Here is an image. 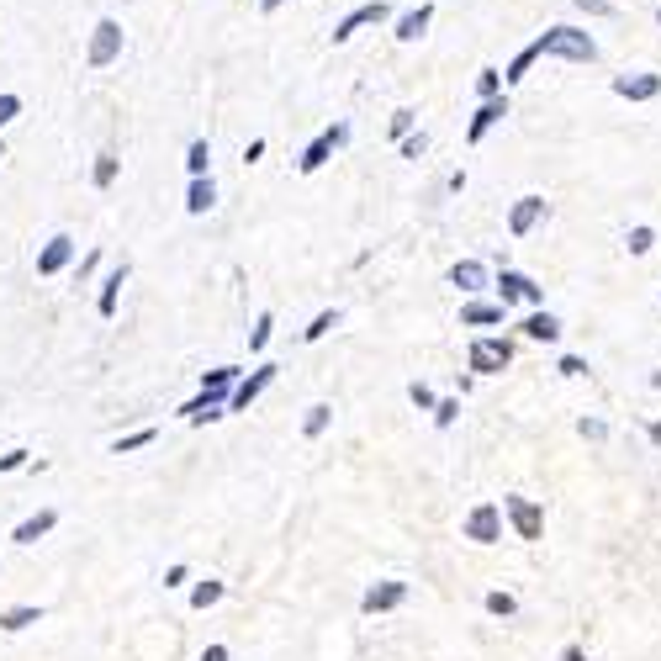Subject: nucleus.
Masks as SVG:
<instances>
[{
  "label": "nucleus",
  "instance_id": "obj_1",
  "mask_svg": "<svg viewBox=\"0 0 661 661\" xmlns=\"http://www.w3.org/2000/svg\"><path fill=\"white\" fill-rule=\"evenodd\" d=\"M540 53H561V59H577V64H593L598 59L593 38L577 32V27H550L545 38H540Z\"/></svg>",
  "mask_w": 661,
  "mask_h": 661
},
{
  "label": "nucleus",
  "instance_id": "obj_2",
  "mask_svg": "<svg viewBox=\"0 0 661 661\" xmlns=\"http://www.w3.org/2000/svg\"><path fill=\"white\" fill-rule=\"evenodd\" d=\"M466 540H476V545H498V540H503V508H498V503H476V508L466 513Z\"/></svg>",
  "mask_w": 661,
  "mask_h": 661
},
{
  "label": "nucleus",
  "instance_id": "obj_3",
  "mask_svg": "<svg viewBox=\"0 0 661 661\" xmlns=\"http://www.w3.org/2000/svg\"><path fill=\"white\" fill-rule=\"evenodd\" d=\"M508 360H513V344H508V339H471V371H476V376L503 371Z\"/></svg>",
  "mask_w": 661,
  "mask_h": 661
},
{
  "label": "nucleus",
  "instance_id": "obj_4",
  "mask_svg": "<svg viewBox=\"0 0 661 661\" xmlns=\"http://www.w3.org/2000/svg\"><path fill=\"white\" fill-rule=\"evenodd\" d=\"M344 138H350V127H344V122H339V127H328V133H318V138L307 143V154L297 159V170H302V175L323 170V164H328V154H334V149H339Z\"/></svg>",
  "mask_w": 661,
  "mask_h": 661
},
{
  "label": "nucleus",
  "instance_id": "obj_5",
  "mask_svg": "<svg viewBox=\"0 0 661 661\" xmlns=\"http://www.w3.org/2000/svg\"><path fill=\"white\" fill-rule=\"evenodd\" d=\"M503 513L513 519V529H519V540H540V529H545L540 503H529V498H503Z\"/></svg>",
  "mask_w": 661,
  "mask_h": 661
},
{
  "label": "nucleus",
  "instance_id": "obj_6",
  "mask_svg": "<svg viewBox=\"0 0 661 661\" xmlns=\"http://www.w3.org/2000/svg\"><path fill=\"white\" fill-rule=\"evenodd\" d=\"M117 53H122V27H117V22H101L96 38H90V69L117 64Z\"/></svg>",
  "mask_w": 661,
  "mask_h": 661
},
{
  "label": "nucleus",
  "instance_id": "obj_7",
  "mask_svg": "<svg viewBox=\"0 0 661 661\" xmlns=\"http://www.w3.org/2000/svg\"><path fill=\"white\" fill-rule=\"evenodd\" d=\"M402 598H408V582H376L371 593L360 598V609H365V614H392Z\"/></svg>",
  "mask_w": 661,
  "mask_h": 661
},
{
  "label": "nucleus",
  "instance_id": "obj_8",
  "mask_svg": "<svg viewBox=\"0 0 661 661\" xmlns=\"http://www.w3.org/2000/svg\"><path fill=\"white\" fill-rule=\"evenodd\" d=\"M69 260H75V238H69V233L48 238V244H43V254H38V275H59Z\"/></svg>",
  "mask_w": 661,
  "mask_h": 661
},
{
  "label": "nucleus",
  "instance_id": "obj_9",
  "mask_svg": "<svg viewBox=\"0 0 661 661\" xmlns=\"http://www.w3.org/2000/svg\"><path fill=\"white\" fill-rule=\"evenodd\" d=\"M498 291H503V307H508V302H540V297H545V291L529 281V275H519V270H503V275H498Z\"/></svg>",
  "mask_w": 661,
  "mask_h": 661
},
{
  "label": "nucleus",
  "instance_id": "obj_10",
  "mask_svg": "<svg viewBox=\"0 0 661 661\" xmlns=\"http://www.w3.org/2000/svg\"><path fill=\"white\" fill-rule=\"evenodd\" d=\"M270 381H275V365H260V371H254V376H244V381H238V387H233L228 408H238V413H244L249 402H254V397H260V392L270 387Z\"/></svg>",
  "mask_w": 661,
  "mask_h": 661
},
{
  "label": "nucleus",
  "instance_id": "obj_11",
  "mask_svg": "<svg viewBox=\"0 0 661 661\" xmlns=\"http://www.w3.org/2000/svg\"><path fill=\"white\" fill-rule=\"evenodd\" d=\"M223 392H207L201 387V397H191L186 408H180V418H191V424H212V418H223Z\"/></svg>",
  "mask_w": 661,
  "mask_h": 661
},
{
  "label": "nucleus",
  "instance_id": "obj_12",
  "mask_svg": "<svg viewBox=\"0 0 661 661\" xmlns=\"http://www.w3.org/2000/svg\"><path fill=\"white\" fill-rule=\"evenodd\" d=\"M381 16H387V6H381V0H371V6H355L350 16H344V22L334 27V43H350L355 32L365 27V22H381Z\"/></svg>",
  "mask_w": 661,
  "mask_h": 661
},
{
  "label": "nucleus",
  "instance_id": "obj_13",
  "mask_svg": "<svg viewBox=\"0 0 661 661\" xmlns=\"http://www.w3.org/2000/svg\"><path fill=\"white\" fill-rule=\"evenodd\" d=\"M540 217H545V196H524V201H519V207H513V212H508V228H513V238H524L529 228H535V223H540Z\"/></svg>",
  "mask_w": 661,
  "mask_h": 661
},
{
  "label": "nucleus",
  "instance_id": "obj_14",
  "mask_svg": "<svg viewBox=\"0 0 661 661\" xmlns=\"http://www.w3.org/2000/svg\"><path fill=\"white\" fill-rule=\"evenodd\" d=\"M503 117H508V106H503L498 96H487V101H482V112L471 117V133H466V138H471V143H482V138H487V133H492V127H498Z\"/></svg>",
  "mask_w": 661,
  "mask_h": 661
},
{
  "label": "nucleus",
  "instance_id": "obj_15",
  "mask_svg": "<svg viewBox=\"0 0 661 661\" xmlns=\"http://www.w3.org/2000/svg\"><path fill=\"white\" fill-rule=\"evenodd\" d=\"M53 524H59V513H53V508H43V513H32V519L27 524H16V545H38L43 535H53Z\"/></svg>",
  "mask_w": 661,
  "mask_h": 661
},
{
  "label": "nucleus",
  "instance_id": "obj_16",
  "mask_svg": "<svg viewBox=\"0 0 661 661\" xmlns=\"http://www.w3.org/2000/svg\"><path fill=\"white\" fill-rule=\"evenodd\" d=\"M122 286H127V260L101 281V297H96V312H101V318H117V297H122Z\"/></svg>",
  "mask_w": 661,
  "mask_h": 661
},
{
  "label": "nucleus",
  "instance_id": "obj_17",
  "mask_svg": "<svg viewBox=\"0 0 661 661\" xmlns=\"http://www.w3.org/2000/svg\"><path fill=\"white\" fill-rule=\"evenodd\" d=\"M217 207V186H212V175H191V191H186V212H212Z\"/></svg>",
  "mask_w": 661,
  "mask_h": 661
},
{
  "label": "nucleus",
  "instance_id": "obj_18",
  "mask_svg": "<svg viewBox=\"0 0 661 661\" xmlns=\"http://www.w3.org/2000/svg\"><path fill=\"white\" fill-rule=\"evenodd\" d=\"M614 90H619V96H630V101H651L656 90H661V80L656 75H619Z\"/></svg>",
  "mask_w": 661,
  "mask_h": 661
},
{
  "label": "nucleus",
  "instance_id": "obj_19",
  "mask_svg": "<svg viewBox=\"0 0 661 661\" xmlns=\"http://www.w3.org/2000/svg\"><path fill=\"white\" fill-rule=\"evenodd\" d=\"M450 286H461V291H482V286H487V265L461 260V265L450 270Z\"/></svg>",
  "mask_w": 661,
  "mask_h": 661
},
{
  "label": "nucleus",
  "instance_id": "obj_20",
  "mask_svg": "<svg viewBox=\"0 0 661 661\" xmlns=\"http://www.w3.org/2000/svg\"><path fill=\"white\" fill-rule=\"evenodd\" d=\"M429 22H434V6H418V11H408V16L397 22V38H402V43L424 38V27H429Z\"/></svg>",
  "mask_w": 661,
  "mask_h": 661
},
{
  "label": "nucleus",
  "instance_id": "obj_21",
  "mask_svg": "<svg viewBox=\"0 0 661 661\" xmlns=\"http://www.w3.org/2000/svg\"><path fill=\"white\" fill-rule=\"evenodd\" d=\"M43 619V609H38V603H16V609H6V614H0V630H27V624H38Z\"/></svg>",
  "mask_w": 661,
  "mask_h": 661
},
{
  "label": "nucleus",
  "instance_id": "obj_22",
  "mask_svg": "<svg viewBox=\"0 0 661 661\" xmlns=\"http://www.w3.org/2000/svg\"><path fill=\"white\" fill-rule=\"evenodd\" d=\"M524 334L529 339H561V318H550V312H535V318H524Z\"/></svg>",
  "mask_w": 661,
  "mask_h": 661
},
{
  "label": "nucleus",
  "instance_id": "obj_23",
  "mask_svg": "<svg viewBox=\"0 0 661 661\" xmlns=\"http://www.w3.org/2000/svg\"><path fill=\"white\" fill-rule=\"evenodd\" d=\"M461 323L466 328H487V323H503V307H492V302H471L461 312Z\"/></svg>",
  "mask_w": 661,
  "mask_h": 661
},
{
  "label": "nucleus",
  "instance_id": "obj_24",
  "mask_svg": "<svg viewBox=\"0 0 661 661\" xmlns=\"http://www.w3.org/2000/svg\"><path fill=\"white\" fill-rule=\"evenodd\" d=\"M223 593H228V587H223V582H217V577H207V582H196V587H191V609H212V603H217V598H223Z\"/></svg>",
  "mask_w": 661,
  "mask_h": 661
},
{
  "label": "nucleus",
  "instance_id": "obj_25",
  "mask_svg": "<svg viewBox=\"0 0 661 661\" xmlns=\"http://www.w3.org/2000/svg\"><path fill=\"white\" fill-rule=\"evenodd\" d=\"M207 164H212V143L196 138L191 149H186V170H191V175H207Z\"/></svg>",
  "mask_w": 661,
  "mask_h": 661
},
{
  "label": "nucleus",
  "instance_id": "obj_26",
  "mask_svg": "<svg viewBox=\"0 0 661 661\" xmlns=\"http://www.w3.org/2000/svg\"><path fill=\"white\" fill-rule=\"evenodd\" d=\"M159 439V429H138V434H127V439H117L112 445V455H133V450H149Z\"/></svg>",
  "mask_w": 661,
  "mask_h": 661
},
{
  "label": "nucleus",
  "instance_id": "obj_27",
  "mask_svg": "<svg viewBox=\"0 0 661 661\" xmlns=\"http://www.w3.org/2000/svg\"><path fill=\"white\" fill-rule=\"evenodd\" d=\"M328 418H334V408H328V402H318V408H307V418H302V434H307V439H318V434L328 429Z\"/></svg>",
  "mask_w": 661,
  "mask_h": 661
},
{
  "label": "nucleus",
  "instance_id": "obj_28",
  "mask_svg": "<svg viewBox=\"0 0 661 661\" xmlns=\"http://www.w3.org/2000/svg\"><path fill=\"white\" fill-rule=\"evenodd\" d=\"M270 328H275V318H270V312H260V318H254V328H249V350H265V344H270Z\"/></svg>",
  "mask_w": 661,
  "mask_h": 661
},
{
  "label": "nucleus",
  "instance_id": "obj_29",
  "mask_svg": "<svg viewBox=\"0 0 661 661\" xmlns=\"http://www.w3.org/2000/svg\"><path fill=\"white\" fill-rule=\"evenodd\" d=\"M328 328H339V312H318V318H312V328H302V339L312 344V339H323Z\"/></svg>",
  "mask_w": 661,
  "mask_h": 661
},
{
  "label": "nucleus",
  "instance_id": "obj_30",
  "mask_svg": "<svg viewBox=\"0 0 661 661\" xmlns=\"http://www.w3.org/2000/svg\"><path fill=\"white\" fill-rule=\"evenodd\" d=\"M519 603H513V593H487V614H498V619H508Z\"/></svg>",
  "mask_w": 661,
  "mask_h": 661
},
{
  "label": "nucleus",
  "instance_id": "obj_31",
  "mask_svg": "<svg viewBox=\"0 0 661 661\" xmlns=\"http://www.w3.org/2000/svg\"><path fill=\"white\" fill-rule=\"evenodd\" d=\"M112 180H117V159H112V154H101V159H96V186L106 191Z\"/></svg>",
  "mask_w": 661,
  "mask_h": 661
},
{
  "label": "nucleus",
  "instance_id": "obj_32",
  "mask_svg": "<svg viewBox=\"0 0 661 661\" xmlns=\"http://www.w3.org/2000/svg\"><path fill=\"white\" fill-rule=\"evenodd\" d=\"M408 397H413V402H418V408H429V413H434V408H439V402H434V392H429V387H424V381H413V387H408Z\"/></svg>",
  "mask_w": 661,
  "mask_h": 661
},
{
  "label": "nucleus",
  "instance_id": "obj_33",
  "mask_svg": "<svg viewBox=\"0 0 661 661\" xmlns=\"http://www.w3.org/2000/svg\"><path fill=\"white\" fill-rule=\"evenodd\" d=\"M476 96H498V69H482V80H476Z\"/></svg>",
  "mask_w": 661,
  "mask_h": 661
},
{
  "label": "nucleus",
  "instance_id": "obj_34",
  "mask_svg": "<svg viewBox=\"0 0 661 661\" xmlns=\"http://www.w3.org/2000/svg\"><path fill=\"white\" fill-rule=\"evenodd\" d=\"M455 413H461V402H439V408H434V424H439V429H450V424H455Z\"/></svg>",
  "mask_w": 661,
  "mask_h": 661
},
{
  "label": "nucleus",
  "instance_id": "obj_35",
  "mask_svg": "<svg viewBox=\"0 0 661 661\" xmlns=\"http://www.w3.org/2000/svg\"><path fill=\"white\" fill-rule=\"evenodd\" d=\"M535 53H540V43H535V48H524V53H519V59H513V69H508V80H519V75H524V69H529V64H535Z\"/></svg>",
  "mask_w": 661,
  "mask_h": 661
},
{
  "label": "nucleus",
  "instance_id": "obj_36",
  "mask_svg": "<svg viewBox=\"0 0 661 661\" xmlns=\"http://www.w3.org/2000/svg\"><path fill=\"white\" fill-rule=\"evenodd\" d=\"M413 133V112H392V138H408Z\"/></svg>",
  "mask_w": 661,
  "mask_h": 661
},
{
  "label": "nucleus",
  "instance_id": "obj_37",
  "mask_svg": "<svg viewBox=\"0 0 661 661\" xmlns=\"http://www.w3.org/2000/svg\"><path fill=\"white\" fill-rule=\"evenodd\" d=\"M27 461H32V455H27V450H11V455H0V471H22Z\"/></svg>",
  "mask_w": 661,
  "mask_h": 661
},
{
  "label": "nucleus",
  "instance_id": "obj_38",
  "mask_svg": "<svg viewBox=\"0 0 661 661\" xmlns=\"http://www.w3.org/2000/svg\"><path fill=\"white\" fill-rule=\"evenodd\" d=\"M16 112H22V96H0V127H6Z\"/></svg>",
  "mask_w": 661,
  "mask_h": 661
},
{
  "label": "nucleus",
  "instance_id": "obj_39",
  "mask_svg": "<svg viewBox=\"0 0 661 661\" xmlns=\"http://www.w3.org/2000/svg\"><path fill=\"white\" fill-rule=\"evenodd\" d=\"M424 149H429V138H424V133H418V138L408 133V138H402V154H408V159H418V154H424Z\"/></svg>",
  "mask_w": 661,
  "mask_h": 661
},
{
  "label": "nucleus",
  "instance_id": "obj_40",
  "mask_svg": "<svg viewBox=\"0 0 661 661\" xmlns=\"http://www.w3.org/2000/svg\"><path fill=\"white\" fill-rule=\"evenodd\" d=\"M651 249V228H635L630 233V254H646Z\"/></svg>",
  "mask_w": 661,
  "mask_h": 661
},
{
  "label": "nucleus",
  "instance_id": "obj_41",
  "mask_svg": "<svg viewBox=\"0 0 661 661\" xmlns=\"http://www.w3.org/2000/svg\"><path fill=\"white\" fill-rule=\"evenodd\" d=\"M561 376H587V365H582L577 355H566V360H561Z\"/></svg>",
  "mask_w": 661,
  "mask_h": 661
},
{
  "label": "nucleus",
  "instance_id": "obj_42",
  "mask_svg": "<svg viewBox=\"0 0 661 661\" xmlns=\"http://www.w3.org/2000/svg\"><path fill=\"white\" fill-rule=\"evenodd\" d=\"M191 572H186V566H170V572H164V587H180V582H186Z\"/></svg>",
  "mask_w": 661,
  "mask_h": 661
},
{
  "label": "nucleus",
  "instance_id": "obj_43",
  "mask_svg": "<svg viewBox=\"0 0 661 661\" xmlns=\"http://www.w3.org/2000/svg\"><path fill=\"white\" fill-rule=\"evenodd\" d=\"M582 434H587V439H603V434H609V429H603V424H598V418H582Z\"/></svg>",
  "mask_w": 661,
  "mask_h": 661
},
{
  "label": "nucleus",
  "instance_id": "obj_44",
  "mask_svg": "<svg viewBox=\"0 0 661 661\" xmlns=\"http://www.w3.org/2000/svg\"><path fill=\"white\" fill-rule=\"evenodd\" d=\"M577 6H582V11H593V16H603V11H609V0H577Z\"/></svg>",
  "mask_w": 661,
  "mask_h": 661
},
{
  "label": "nucleus",
  "instance_id": "obj_45",
  "mask_svg": "<svg viewBox=\"0 0 661 661\" xmlns=\"http://www.w3.org/2000/svg\"><path fill=\"white\" fill-rule=\"evenodd\" d=\"M201 661H228V646H207V651H201Z\"/></svg>",
  "mask_w": 661,
  "mask_h": 661
},
{
  "label": "nucleus",
  "instance_id": "obj_46",
  "mask_svg": "<svg viewBox=\"0 0 661 661\" xmlns=\"http://www.w3.org/2000/svg\"><path fill=\"white\" fill-rule=\"evenodd\" d=\"M566 661H587V656H582L577 646H566Z\"/></svg>",
  "mask_w": 661,
  "mask_h": 661
},
{
  "label": "nucleus",
  "instance_id": "obj_47",
  "mask_svg": "<svg viewBox=\"0 0 661 661\" xmlns=\"http://www.w3.org/2000/svg\"><path fill=\"white\" fill-rule=\"evenodd\" d=\"M260 6H265V11H275V6H286V0H260Z\"/></svg>",
  "mask_w": 661,
  "mask_h": 661
},
{
  "label": "nucleus",
  "instance_id": "obj_48",
  "mask_svg": "<svg viewBox=\"0 0 661 661\" xmlns=\"http://www.w3.org/2000/svg\"><path fill=\"white\" fill-rule=\"evenodd\" d=\"M0 159H6V154H0Z\"/></svg>",
  "mask_w": 661,
  "mask_h": 661
},
{
  "label": "nucleus",
  "instance_id": "obj_49",
  "mask_svg": "<svg viewBox=\"0 0 661 661\" xmlns=\"http://www.w3.org/2000/svg\"><path fill=\"white\" fill-rule=\"evenodd\" d=\"M656 16H661V11H656Z\"/></svg>",
  "mask_w": 661,
  "mask_h": 661
}]
</instances>
